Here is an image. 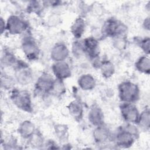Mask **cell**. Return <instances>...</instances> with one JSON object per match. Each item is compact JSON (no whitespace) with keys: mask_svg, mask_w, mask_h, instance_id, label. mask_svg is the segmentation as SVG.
I'll return each mask as SVG.
<instances>
[{"mask_svg":"<svg viewBox=\"0 0 150 150\" xmlns=\"http://www.w3.org/2000/svg\"><path fill=\"white\" fill-rule=\"evenodd\" d=\"M139 129L136 124L127 123L118 128L112 137L115 145L120 148H128L131 146L139 137Z\"/></svg>","mask_w":150,"mask_h":150,"instance_id":"6da1fadb","label":"cell"},{"mask_svg":"<svg viewBox=\"0 0 150 150\" xmlns=\"http://www.w3.org/2000/svg\"><path fill=\"white\" fill-rule=\"evenodd\" d=\"M118 97L121 103H135L140 96L138 85L131 81H124L118 86Z\"/></svg>","mask_w":150,"mask_h":150,"instance_id":"7a4b0ae2","label":"cell"},{"mask_svg":"<svg viewBox=\"0 0 150 150\" xmlns=\"http://www.w3.org/2000/svg\"><path fill=\"white\" fill-rule=\"evenodd\" d=\"M10 99L18 109L29 113L33 111L31 96L27 90L13 88L11 91Z\"/></svg>","mask_w":150,"mask_h":150,"instance_id":"3957f363","label":"cell"},{"mask_svg":"<svg viewBox=\"0 0 150 150\" xmlns=\"http://www.w3.org/2000/svg\"><path fill=\"white\" fill-rule=\"evenodd\" d=\"M127 30V27L124 23L112 17L104 22L101 32L104 36L113 38L115 36L124 35Z\"/></svg>","mask_w":150,"mask_h":150,"instance_id":"277c9868","label":"cell"},{"mask_svg":"<svg viewBox=\"0 0 150 150\" xmlns=\"http://www.w3.org/2000/svg\"><path fill=\"white\" fill-rule=\"evenodd\" d=\"M14 68L15 80L21 85L26 86L33 80V73L29 65L22 60H18Z\"/></svg>","mask_w":150,"mask_h":150,"instance_id":"5b68a950","label":"cell"},{"mask_svg":"<svg viewBox=\"0 0 150 150\" xmlns=\"http://www.w3.org/2000/svg\"><path fill=\"white\" fill-rule=\"evenodd\" d=\"M21 48L28 60L33 61L39 58L40 49L38 44L30 35H27L23 37L21 41Z\"/></svg>","mask_w":150,"mask_h":150,"instance_id":"8992f818","label":"cell"},{"mask_svg":"<svg viewBox=\"0 0 150 150\" xmlns=\"http://www.w3.org/2000/svg\"><path fill=\"white\" fill-rule=\"evenodd\" d=\"M55 79L47 73H42L35 84V92L40 96L52 94Z\"/></svg>","mask_w":150,"mask_h":150,"instance_id":"52a82bcc","label":"cell"},{"mask_svg":"<svg viewBox=\"0 0 150 150\" xmlns=\"http://www.w3.org/2000/svg\"><path fill=\"white\" fill-rule=\"evenodd\" d=\"M28 29V22L18 15H10L6 21V30L11 35H21L25 33Z\"/></svg>","mask_w":150,"mask_h":150,"instance_id":"ba28073f","label":"cell"},{"mask_svg":"<svg viewBox=\"0 0 150 150\" xmlns=\"http://www.w3.org/2000/svg\"><path fill=\"white\" fill-rule=\"evenodd\" d=\"M120 110L122 118L127 123L137 125L140 112L134 103H121Z\"/></svg>","mask_w":150,"mask_h":150,"instance_id":"9c48e42d","label":"cell"},{"mask_svg":"<svg viewBox=\"0 0 150 150\" xmlns=\"http://www.w3.org/2000/svg\"><path fill=\"white\" fill-rule=\"evenodd\" d=\"M84 53L93 60L99 57L100 48L97 39L94 36L87 37L81 41Z\"/></svg>","mask_w":150,"mask_h":150,"instance_id":"30bf717a","label":"cell"},{"mask_svg":"<svg viewBox=\"0 0 150 150\" xmlns=\"http://www.w3.org/2000/svg\"><path fill=\"white\" fill-rule=\"evenodd\" d=\"M52 70L56 79L63 80L71 76V69L67 62L61 61L54 62L52 66Z\"/></svg>","mask_w":150,"mask_h":150,"instance_id":"8fae6325","label":"cell"},{"mask_svg":"<svg viewBox=\"0 0 150 150\" xmlns=\"http://www.w3.org/2000/svg\"><path fill=\"white\" fill-rule=\"evenodd\" d=\"M104 113L101 108L97 104L92 105L88 112V120L93 126L98 127L104 124Z\"/></svg>","mask_w":150,"mask_h":150,"instance_id":"7c38bea8","label":"cell"},{"mask_svg":"<svg viewBox=\"0 0 150 150\" xmlns=\"http://www.w3.org/2000/svg\"><path fill=\"white\" fill-rule=\"evenodd\" d=\"M50 56L54 62L66 61L69 56V50L66 45L63 43H58L52 48Z\"/></svg>","mask_w":150,"mask_h":150,"instance_id":"4fadbf2b","label":"cell"},{"mask_svg":"<svg viewBox=\"0 0 150 150\" xmlns=\"http://www.w3.org/2000/svg\"><path fill=\"white\" fill-rule=\"evenodd\" d=\"M93 137L94 141L98 144H104L112 138L109 128L104 124L95 127Z\"/></svg>","mask_w":150,"mask_h":150,"instance_id":"5bb4252c","label":"cell"},{"mask_svg":"<svg viewBox=\"0 0 150 150\" xmlns=\"http://www.w3.org/2000/svg\"><path fill=\"white\" fill-rule=\"evenodd\" d=\"M36 131L35 124L30 120H25L19 125L18 132L23 139H28Z\"/></svg>","mask_w":150,"mask_h":150,"instance_id":"9a60e30c","label":"cell"},{"mask_svg":"<svg viewBox=\"0 0 150 150\" xmlns=\"http://www.w3.org/2000/svg\"><path fill=\"white\" fill-rule=\"evenodd\" d=\"M70 115L77 121H80L83 117L84 108L81 103L78 100L71 101L67 105Z\"/></svg>","mask_w":150,"mask_h":150,"instance_id":"2e32d148","label":"cell"},{"mask_svg":"<svg viewBox=\"0 0 150 150\" xmlns=\"http://www.w3.org/2000/svg\"><path fill=\"white\" fill-rule=\"evenodd\" d=\"M77 83L81 90L91 91L96 87V80L91 74H83L79 77Z\"/></svg>","mask_w":150,"mask_h":150,"instance_id":"e0dca14e","label":"cell"},{"mask_svg":"<svg viewBox=\"0 0 150 150\" xmlns=\"http://www.w3.org/2000/svg\"><path fill=\"white\" fill-rule=\"evenodd\" d=\"M86 29V22L83 18L80 16L76 18L70 27V32L73 37L79 40L81 38Z\"/></svg>","mask_w":150,"mask_h":150,"instance_id":"ac0fdd59","label":"cell"},{"mask_svg":"<svg viewBox=\"0 0 150 150\" xmlns=\"http://www.w3.org/2000/svg\"><path fill=\"white\" fill-rule=\"evenodd\" d=\"M135 67L139 72L149 74L150 71V60L149 55H143L139 57L135 63Z\"/></svg>","mask_w":150,"mask_h":150,"instance_id":"d6986e66","label":"cell"},{"mask_svg":"<svg viewBox=\"0 0 150 150\" xmlns=\"http://www.w3.org/2000/svg\"><path fill=\"white\" fill-rule=\"evenodd\" d=\"M98 69H100L101 75L105 79H109L115 73V66L112 62L108 60L101 61Z\"/></svg>","mask_w":150,"mask_h":150,"instance_id":"ffe728a7","label":"cell"},{"mask_svg":"<svg viewBox=\"0 0 150 150\" xmlns=\"http://www.w3.org/2000/svg\"><path fill=\"white\" fill-rule=\"evenodd\" d=\"M137 125L144 131H148L150 127V111L148 107L146 108L139 114Z\"/></svg>","mask_w":150,"mask_h":150,"instance_id":"44dd1931","label":"cell"},{"mask_svg":"<svg viewBox=\"0 0 150 150\" xmlns=\"http://www.w3.org/2000/svg\"><path fill=\"white\" fill-rule=\"evenodd\" d=\"M68 127L66 124H57L54 126V132L60 141H65L68 137Z\"/></svg>","mask_w":150,"mask_h":150,"instance_id":"7402d4cb","label":"cell"},{"mask_svg":"<svg viewBox=\"0 0 150 150\" xmlns=\"http://www.w3.org/2000/svg\"><path fill=\"white\" fill-rule=\"evenodd\" d=\"M29 145L32 148H39L44 145V139L42 134L36 131L28 139Z\"/></svg>","mask_w":150,"mask_h":150,"instance_id":"603a6c76","label":"cell"},{"mask_svg":"<svg viewBox=\"0 0 150 150\" xmlns=\"http://www.w3.org/2000/svg\"><path fill=\"white\" fill-rule=\"evenodd\" d=\"M18 60L16 59L15 55L9 50H5L1 58L2 66H15Z\"/></svg>","mask_w":150,"mask_h":150,"instance_id":"cb8c5ba5","label":"cell"},{"mask_svg":"<svg viewBox=\"0 0 150 150\" xmlns=\"http://www.w3.org/2000/svg\"><path fill=\"white\" fill-rule=\"evenodd\" d=\"M43 6L44 5H42L39 1H30L27 5L26 11L30 13L39 15L43 10Z\"/></svg>","mask_w":150,"mask_h":150,"instance_id":"d4e9b609","label":"cell"},{"mask_svg":"<svg viewBox=\"0 0 150 150\" xmlns=\"http://www.w3.org/2000/svg\"><path fill=\"white\" fill-rule=\"evenodd\" d=\"M112 45L113 46L119 50H124L127 46V40L125 35L118 36L112 38Z\"/></svg>","mask_w":150,"mask_h":150,"instance_id":"484cf974","label":"cell"},{"mask_svg":"<svg viewBox=\"0 0 150 150\" xmlns=\"http://www.w3.org/2000/svg\"><path fill=\"white\" fill-rule=\"evenodd\" d=\"M66 92V87L63 80H60L55 78V81L52 94L56 96H62Z\"/></svg>","mask_w":150,"mask_h":150,"instance_id":"4316f807","label":"cell"},{"mask_svg":"<svg viewBox=\"0 0 150 150\" xmlns=\"http://www.w3.org/2000/svg\"><path fill=\"white\" fill-rule=\"evenodd\" d=\"M72 53L76 57H80L84 53L81 41L76 40V41L73 42L72 45Z\"/></svg>","mask_w":150,"mask_h":150,"instance_id":"83f0119b","label":"cell"},{"mask_svg":"<svg viewBox=\"0 0 150 150\" xmlns=\"http://www.w3.org/2000/svg\"><path fill=\"white\" fill-rule=\"evenodd\" d=\"M149 43L150 39L149 37H145L139 40V45L142 49V50L145 53V54H149Z\"/></svg>","mask_w":150,"mask_h":150,"instance_id":"f1b7e54d","label":"cell"},{"mask_svg":"<svg viewBox=\"0 0 150 150\" xmlns=\"http://www.w3.org/2000/svg\"><path fill=\"white\" fill-rule=\"evenodd\" d=\"M12 82V79L9 78V76H4L1 77V84L2 86H4V87H10Z\"/></svg>","mask_w":150,"mask_h":150,"instance_id":"f546056e","label":"cell"},{"mask_svg":"<svg viewBox=\"0 0 150 150\" xmlns=\"http://www.w3.org/2000/svg\"><path fill=\"white\" fill-rule=\"evenodd\" d=\"M149 23H150L149 17L148 16L144 19V21L143 22V26L145 29L148 30H149Z\"/></svg>","mask_w":150,"mask_h":150,"instance_id":"4dcf8cb0","label":"cell"},{"mask_svg":"<svg viewBox=\"0 0 150 150\" xmlns=\"http://www.w3.org/2000/svg\"><path fill=\"white\" fill-rule=\"evenodd\" d=\"M6 30V22L4 20V19L1 18V34L4 33Z\"/></svg>","mask_w":150,"mask_h":150,"instance_id":"1f68e13d","label":"cell"}]
</instances>
